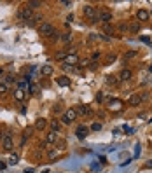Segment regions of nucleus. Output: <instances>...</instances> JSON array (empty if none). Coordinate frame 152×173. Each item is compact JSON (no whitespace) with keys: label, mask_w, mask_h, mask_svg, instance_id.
<instances>
[{"label":"nucleus","mask_w":152,"mask_h":173,"mask_svg":"<svg viewBox=\"0 0 152 173\" xmlns=\"http://www.w3.org/2000/svg\"><path fill=\"white\" fill-rule=\"evenodd\" d=\"M82 14H84V16H86L91 23H98V11H96V7L84 6V7H82Z\"/></svg>","instance_id":"obj_1"},{"label":"nucleus","mask_w":152,"mask_h":173,"mask_svg":"<svg viewBox=\"0 0 152 173\" xmlns=\"http://www.w3.org/2000/svg\"><path fill=\"white\" fill-rule=\"evenodd\" d=\"M0 138H2V147H4V151L9 152L12 147H14V142H12L11 131H7V133H2V135H0Z\"/></svg>","instance_id":"obj_2"},{"label":"nucleus","mask_w":152,"mask_h":173,"mask_svg":"<svg viewBox=\"0 0 152 173\" xmlns=\"http://www.w3.org/2000/svg\"><path fill=\"white\" fill-rule=\"evenodd\" d=\"M18 18H19V21H25V23H28V21H32L33 19V11L30 9V7H23L21 11L18 12Z\"/></svg>","instance_id":"obj_3"},{"label":"nucleus","mask_w":152,"mask_h":173,"mask_svg":"<svg viewBox=\"0 0 152 173\" xmlns=\"http://www.w3.org/2000/svg\"><path fill=\"white\" fill-rule=\"evenodd\" d=\"M77 119V112L75 108H68L65 114H63V117H61V121H63V124H72L74 121Z\"/></svg>","instance_id":"obj_4"},{"label":"nucleus","mask_w":152,"mask_h":173,"mask_svg":"<svg viewBox=\"0 0 152 173\" xmlns=\"http://www.w3.org/2000/svg\"><path fill=\"white\" fill-rule=\"evenodd\" d=\"M98 21L103 23V25H109L112 21V12H109L107 9H102V11H98Z\"/></svg>","instance_id":"obj_5"},{"label":"nucleus","mask_w":152,"mask_h":173,"mask_svg":"<svg viewBox=\"0 0 152 173\" xmlns=\"http://www.w3.org/2000/svg\"><path fill=\"white\" fill-rule=\"evenodd\" d=\"M54 32L56 30H54V26H53L51 23H42V25H40V33L46 35V37H51Z\"/></svg>","instance_id":"obj_6"},{"label":"nucleus","mask_w":152,"mask_h":173,"mask_svg":"<svg viewBox=\"0 0 152 173\" xmlns=\"http://www.w3.org/2000/svg\"><path fill=\"white\" fill-rule=\"evenodd\" d=\"M75 112H77V115H86V117H91L93 115V110L87 105H79L75 108Z\"/></svg>","instance_id":"obj_7"},{"label":"nucleus","mask_w":152,"mask_h":173,"mask_svg":"<svg viewBox=\"0 0 152 173\" xmlns=\"http://www.w3.org/2000/svg\"><path fill=\"white\" fill-rule=\"evenodd\" d=\"M75 133H77V138H79V140H84V138L87 136V133H89V128L84 126V124H81V126H77Z\"/></svg>","instance_id":"obj_8"},{"label":"nucleus","mask_w":152,"mask_h":173,"mask_svg":"<svg viewBox=\"0 0 152 173\" xmlns=\"http://www.w3.org/2000/svg\"><path fill=\"white\" fill-rule=\"evenodd\" d=\"M65 63H66V66L79 65V56H77V54H66V58H65Z\"/></svg>","instance_id":"obj_9"},{"label":"nucleus","mask_w":152,"mask_h":173,"mask_svg":"<svg viewBox=\"0 0 152 173\" xmlns=\"http://www.w3.org/2000/svg\"><path fill=\"white\" fill-rule=\"evenodd\" d=\"M149 18H150V14H149V11H145V9H140V11L136 12V19H138V21H149Z\"/></svg>","instance_id":"obj_10"},{"label":"nucleus","mask_w":152,"mask_h":173,"mask_svg":"<svg viewBox=\"0 0 152 173\" xmlns=\"http://www.w3.org/2000/svg\"><path fill=\"white\" fill-rule=\"evenodd\" d=\"M46 126H47V121L40 117V119H37V121H35V124H33V130L42 131V130H46Z\"/></svg>","instance_id":"obj_11"},{"label":"nucleus","mask_w":152,"mask_h":173,"mask_svg":"<svg viewBox=\"0 0 152 173\" xmlns=\"http://www.w3.org/2000/svg\"><path fill=\"white\" fill-rule=\"evenodd\" d=\"M46 142H47V143H56V142H58V133H56V131H49L47 136H46Z\"/></svg>","instance_id":"obj_12"},{"label":"nucleus","mask_w":152,"mask_h":173,"mask_svg":"<svg viewBox=\"0 0 152 173\" xmlns=\"http://www.w3.org/2000/svg\"><path fill=\"white\" fill-rule=\"evenodd\" d=\"M128 103L133 105V107H135V105H140V103H142V96H140V95H131L130 100H128Z\"/></svg>","instance_id":"obj_13"},{"label":"nucleus","mask_w":152,"mask_h":173,"mask_svg":"<svg viewBox=\"0 0 152 173\" xmlns=\"http://www.w3.org/2000/svg\"><path fill=\"white\" fill-rule=\"evenodd\" d=\"M105 82H107L109 86H117L119 77H117V75H107V77H105Z\"/></svg>","instance_id":"obj_14"},{"label":"nucleus","mask_w":152,"mask_h":173,"mask_svg":"<svg viewBox=\"0 0 152 173\" xmlns=\"http://www.w3.org/2000/svg\"><path fill=\"white\" fill-rule=\"evenodd\" d=\"M14 98H16L18 102H23L25 100V89H19V87L14 89Z\"/></svg>","instance_id":"obj_15"},{"label":"nucleus","mask_w":152,"mask_h":173,"mask_svg":"<svg viewBox=\"0 0 152 173\" xmlns=\"http://www.w3.org/2000/svg\"><path fill=\"white\" fill-rule=\"evenodd\" d=\"M40 72H42V75H44V77L53 75V66H51V65H44V66H42V70H40Z\"/></svg>","instance_id":"obj_16"},{"label":"nucleus","mask_w":152,"mask_h":173,"mask_svg":"<svg viewBox=\"0 0 152 173\" xmlns=\"http://www.w3.org/2000/svg\"><path fill=\"white\" fill-rule=\"evenodd\" d=\"M60 38L65 44H68V42H72V40H74V35H72L70 32H66V33H63V35H60Z\"/></svg>","instance_id":"obj_17"},{"label":"nucleus","mask_w":152,"mask_h":173,"mask_svg":"<svg viewBox=\"0 0 152 173\" xmlns=\"http://www.w3.org/2000/svg\"><path fill=\"white\" fill-rule=\"evenodd\" d=\"M131 79V70H122L119 75V81H130Z\"/></svg>","instance_id":"obj_18"},{"label":"nucleus","mask_w":152,"mask_h":173,"mask_svg":"<svg viewBox=\"0 0 152 173\" xmlns=\"http://www.w3.org/2000/svg\"><path fill=\"white\" fill-rule=\"evenodd\" d=\"M26 7H30V9H38V7H42V2H38V0H32V2H28Z\"/></svg>","instance_id":"obj_19"},{"label":"nucleus","mask_w":152,"mask_h":173,"mask_svg":"<svg viewBox=\"0 0 152 173\" xmlns=\"http://www.w3.org/2000/svg\"><path fill=\"white\" fill-rule=\"evenodd\" d=\"M58 86H70V79L68 77H60L58 79Z\"/></svg>","instance_id":"obj_20"},{"label":"nucleus","mask_w":152,"mask_h":173,"mask_svg":"<svg viewBox=\"0 0 152 173\" xmlns=\"http://www.w3.org/2000/svg\"><path fill=\"white\" fill-rule=\"evenodd\" d=\"M7 91H9L7 84H6V82H0V96H4V95H6Z\"/></svg>","instance_id":"obj_21"},{"label":"nucleus","mask_w":152,"mask_h":173,"mask_svg":"<svg viewBox=\"0 0 152 173\" xmlns=\"http://www.w3.org/2000/svg\"><path fill=\"white\" fill-rule=\"evenodd\" d=\"M135 56H136V51H128L122 58H124V61H128V60H131V58H135Z\"/></svg>","instance_id":"obj_22"},{"label":"nucleus","mask_w":152,"mask_h":173,"mask_svg":"<svg viewBox=\"0 0 152 173\" xmlns=\"http://www.w3.org/2000/svg\"><path fill=\"white\" fill-rule=\"evenodd\" d=\"M60 128H61V124L58 123V121H53V123H51V131H56V133H58Z\"/></svg>","instance_id":"obj_23"},{"label":"nucleus","mask_w":152,"mask_h":173,"mask_svg":"<svg viewBox=\"0 0 152 173\" xmlns=\"http://www.w3.org/2000/svg\"><path fill=\"white\" fill-rule=\"evenodd\" d=\"M66 54H68V53H65V51H60V53H56V56H54V58H56V60H63V61H65Z\"/></svg>","instance_id":"obj_24"},{"label":"nucleus","mask_w":152,"mask_h":173,"mask_svg":"<svg viewBox=\"0 0 152 173\" xmlns=\"http://www.w3.org/2000/svg\"><path fill=\"white\" fill-rule=\"evenodd\" d=\"M138 30H140V25H138V23H133V25L130 26V32L131 33H136Z\"/></svg>","instance_id":"obj_25"},{"label":"nucleus","mask_w":152,"mask_h":173,"mask_svg":"<svg viewBox=\"0 0 152 173\" xmlns=\"http://www.w3.org/2000/svg\"><path fill=\"white\" fill-rule=\"evenodd\" d=\"M102 130V123H93L91 124V131H100Z\"/></svg>","instance_id":"obj_26"},{"label":"nucleus","mask_w":152,"mask_h":173,"mask_svg":"<svg viewBox=\"0 0 152 173\" xmlns=\"http://www.w3.org/2000/svg\"><path fill=\"white\" fill-rule=\"evenodd\" d=\"M56 156H58V151H54V149H53V151H49V152H47V157H49V159H54Z\"/></svg>","instance_id":"obj_27"},{"label":"nucleus","mask_w":152,"mask_h":173,"mask_svg":"<svg viewBox=\"0 0 152 173\" xmlns=\"http://www.w3.org/2000/svg\"><path fill=\"white\" fill-rule=\"evenodd\" d=\"M37 89H38V87L35 86V84H30V91H28V93H30V95H35V93H37Z\"/></svg>","instance_id":"obj_28"},{"label":"nucleus","mask_w":152,"mask_h":173,"mask_svg":"<svg viewBox=\"0 0 152 173\" xmlns=\"http://www.w3.org/2000/svg\"><path fill=\"white\" fill-rule=\"evenodd\" d=\"M12 82H16V77H12V75H7V79H6V84H12Z\"/></svg>","instance_id":"obj_29"},{"label":"nucleus","mask_w":152,"mask_h":173,"mask_svg":"<svg viewBox=\"0 0 152 173\" xmlns=\"http://www.w3.org/2000/svg\"><path fill=\"white\" fill-rule=\"evenodd\" d=\"M9 163H11V164H16L18 163V154H12L11 159H9Z\"/></svg>","instance_id":"obj_30"},{"label":"nucleus","mask_w":152,"mask_h":173,"mask_svg":"<svg viewBox=\"0 0 152 173\" xmlns=\"http://www.w3.org/2000/svg\"><path fill=\"white\" fill-rule=\"evenodd\" d=\"M105 32H107V33H114V28H112L110 23H109V25H105Z\"/></svg>","instance_id":"obj_31"},{"label":"nucleus","mask_w":152,"mask_h":173,"mask_svg":"<svg viewBox=\"0 0 152 173\" xmlns=\"http://www.w3.org/2000/svg\"><path fill=\"white\" fill-rule=\"evenodd\" d=\"M114 60H115V54H109V56H107V63H112Z\"/></svg>","instance_id":"obj_32"},{"label":"nucleus","mask_w":152,"mask_h":173,"mask_svg":"<svg viewBox=\"0 0 152 173\" xmlns=\"http://www.w3.org/2000/svg\"><path fill=\"white\" fill-rule=\"evenodd\" d=\"M49 38H51V40H58V38H60V33H58V32H54L53 35H51V37H49Z\"/></svg>","instance_id":"obj_33"},{"label":"nucleus","mask_w":152,"mask_h":173,"mask_svg":"<svg viewBox=\"0 0 152 173\" xmlns=\"http://www.w3.org/2000/svg\"><path fill=\"white\" fill-rule=\"evenodd\" d=\"M100 56H102L100 53H94V54L91 56V60H93V61H96V60H100Z\"/></svg>","instance_id":"obj_34"},{"label":"nucleus","mask_w":152,"mask_h":173,"mask_svg":"<svg viewBox=\"0 0 152 173\" xmlns=\"http://www.w3.org/2000/svg\"><path fill=\"white\" fill-rule=\"evenodd\" d=\"M87 63H89V60H79V65L81 66H86Z\"/></svg>","instance_id":"obj_35"},{"label":"nucleus","mask_w":152,"mask_h":173,"mask_svg":"<svg viewBox=\"0 0 152 173\" xmlns=\"http://www.w3.org/2000/svg\"><path fill=\"white\" fill-rule=\"evenodd\" d=\"M56 143H58V147H60V149H65V142L58 140V142H56Z\"/></svg>","instance_id":"obj_36"},{"label":"nucleus","mask_w":152,"mask_h":173,"mask_svg":"<svg viewBox=\"0 0 152 173\" xmlns=\"http://www.w3.org/2000/svg\"><path fill=\"white\" fill-rule=\"evenodd\" d=\"M102 98H103V95H102V93H98V95H96V100H98V102H102Z\"/></svg>","instance_id":"obj_37"},{"label":"nucleus","mask_w":152,"mask_h":173,"mask_svg":"<svg viewBox=\"0 0 152 173\" xmlns=\"http://www.w3.org/2000/svg\"><path fill=\"white\" fill-rule=\"evenodd\" d=\"M147 166H150V168H152V163H149V164H147Z\"/></svg>","instance_id":"obj_38"}]
</instances>
